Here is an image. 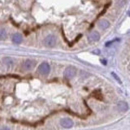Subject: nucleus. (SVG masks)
<instances>
[{
  "mask_svg": "<svg viewBox=\"0 0 130 130\" xmlns=\"http://www.w3.org/2000/svg\"><path fill=\"white\" fill-rule=\"evenodd\" d=\"M38 72L42 75H48L49 72H50V65L47 62L41 63L38 67Z\"/></svg>",
  "mask_w": 130,
  "mask_h": 130,
  "instance_id": "3",
  "label": "nucleus"
},
{
  "mask_svg": "<svg viewBox=\"0 0 130 130\" xmlns=\"http://www.w3.org/2000/svg\"><path fill=\"white\" fill-rule=\"evenodd\" d=\"M112 76H113L114 78H115V79H116V80H117V81L119 82V83H121V80H120V79H119V77H118V76H117V75H116V74H115V73H112Z\"/></svg>",
  "mask_w": 130,
  "mask_h": 130,
  "instance_id": "12",
  "label": "nucleus"
},
{
  "mask_svg": "<svg viewBox=\"0 0 130 130\" xmlns=\"http://www.w3.org/2000/svg\"><path fill=\"white\" fill-rule=\"evenodd\" d=\"M35 61L34 60H31V59H27V60H25L24 62H23V65H22V67H23V69L24 70H31L34 68V66H35Z\"/></svg>",
  "mask_w": 130,
  "mask_h": 130,
  "instance_id": "5",
  "label": "nucleus"
},
{
  "mask_svg": "<svg viewBox=\"0 0 130 130\" xmlns=\"http://www.w3.org/2000/svg\"><path fill=\"white\" fill-rule=\"evenodd\" d=\"M56 41H57L56 36L53 35V34H49V35H47V36L44 38V41H43V42H44V45H45L46 47L52 48V47L55 46Z\"/></svg>",
  "mask_w": 130,
  "mask_h": 130,
  "instance_id": "1",
  "label": "nucleus"
},
{
  "mask_svg": "<svg viewBox=\"0 0 130 130\" xmlns=\"http://www.w3.org/2000/svg\"><path fill=\"white\" fill-rule=\"evenodd\" d=\"M0 130H10V129H9L8 127H2V128H1Z\"/></svg>",
  "mask_w": 130,
  "mask_h": 130,
  "instance_id": "13",
  "label": "nucleus"
},
{
  "mask_svg": "<svg viewBox=\"0 0 130 130\" xmlns=\"http://www.w3.org/2000/svg\"><path fill=\"white\" fill-rule=\"evenodd\" d=\"M93 53H95V54H99L100 52H99V50H95V51H93Z\"/></svg>",
  "mask_w": 130,
  "mask_h": 130,
  "instance_id": "14",
  "label": "nucleus"
},
{
  "mask_svg": "<svg viewBox=\"0 0 130 130\" xmlns=\"http://www.w3.org/2000/svg\"><path fill=\"white\" fill-rule=\"evenodd\" d=\"M76 73H77V69L75 67H73V66H69V67H67L65 69L64 76L68 79H71V78L76 76Z\"/></svg>",
  "mask_w": 130,
  "mask_h": 130,
  "instance_id": "2",
  "label": "nucleus"
},
{
  "mask_svg": "<svg viewBox=\"0 0 130 130\" xmlns=\"http://www.w3.org/2000/svg\"><path fill=\"white\" fill-rule=\"evenodd\" d=\"M102 63H103V64H106V60H105V59H102Z\"/></svg>",
  "mask_w": 130,
  "mask_h": 130,
  "instance_id": "15",
  "label": "nucleus"
},
{
  "mask_svg": "<svg viewBox=\"0 0 130 130\" xmlns=\"http://www.w3.org/2000/svg\"><path fill=\"white\" fill-rule=\"evenodd\" d=\"M7 36V32L5 30V28H0V40H4Z\"/></svg>",
  "mask_w": 130,
  "mask_h": 130,
  "instance_id": "10",
  "label": "nucleus"
},
{
  "mask_svg": "<svg viewBox=\"0 0 130 130\" xmlns=\"http://www.w3.org/2000/svg\"><path fill=\"white\" fill-rule=\"evenodd\" d=\"M98 26H99V28H101V29H107V28L110 26V23H109V21L106 20V19H101V20L98 22Z\"/></svg>",
  "mask_w": 130,
  "mask_h": 130,
  "instance_id": "7",
  "label": "nucleus"
},
{
  "mask_svg": "<svg viewBox=\"0 0 130 130\" xmlns=\"http://www.w3.org/2000/svg\"><path fill=\"white\" fill-rule=\"evenodd\" d=\"M129 71H130V66H129Z\"/></svg>",
  "mask_w": 130,
  "mask_h": 130,
  "instance_id": "16",
  "label": "nucleus"
},
{
  "mask_svg": "<svg viewBox=\"0 0 130 130\" xmlns=\"http://www.w3.org/2000/svg\"><path fill=\"white\" fill-rule=\"evenodd\" d=\"M60 125L64 128H71L73 126V121L70 118H62L60 120Z\"/></svg>",
  "mask_w": 130,
  "mask_h": 130,
  "instance_id": "4",
  "label": "nucleus"
},
{
  "mask_svg": "<svg viewBox=\"0 0 130 130\" xmlns=\"http://www.w3.org/2000/svg\"><path fill=\"white\" fill-rule=\"evenodd\" d=\"M3 61H4V63L7 65V66H11V65L13 64V60H12L11 58H9V57L4 58V59H3Z\"/></svg>",
  "mask_w": 130,
  "mask_h": 130,
  "instance_id": "11",
  "label": "nucleus"
},
{
  "mask_svg": "<svg viewBox=\"0 0 130 130\" xmlns=\"http://www.w3.org/2000/svg\"><path fill=\"white\" fill-rule=\"evenodd\" d=\"M117 108H118L119 111L125 112V111L128 110V104H127L126 102H124V101H121V102H119V103L117 104Z\"/></svg>",
  "mask_w": 130,
  "mask_h": 130,
  "instance_id": "8",
  "label": "nucleus"
},
{
  "mask_svg": "<svg viewBox=\"0 0 130 130\" xmlns=\"http://www.w3.org/2000/svg\"><path fill=\"white\" fill-rule=\"evenodd\" d=\"M88 39L91 42H96V41H98L100 39V34H99L98 31H92L88 35Z\"/></svg>",
  "mask_w": 130,
  "mask_h": 130,
  "instance_id": "6",
  "label": "nucleus"
},
{
  "mask_svg": "<svg viewBox=\"0 0 130 130\" xmlns=\"http://www.w3.org/2000/svg\"><path fill=\"white\" fill-rule=\"evenodd\" d=\"M12 42L15 44H20L22 42V35L19 33H15L12 35Z\"/></svg>",
  "mask_w": 130,
  "mask_h": 130,
  "instance_id": "9",
  "label": "nucleus"
}]
</instances>
